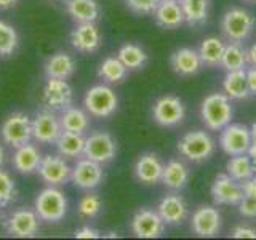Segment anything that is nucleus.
Instances as JSON below:
<instances>
[{
  "mask_svg": "<svg viewBox=\"0 0 256 240\" xmlns=\"http://www.w3.org/2000/svg\"><path fill=\"white\" fill-rule=\"evenodd\" d=\"M16 4H18V0H0V12L10 10V8L16 6Z\"/></svg>",
  "mask_w": 256,
  "mask_h": 240,
  "instance_id": "46",
  "label": "nucleus"
},
{
  "mask_svg": "<svg viewBox=\"0 0 256 240\" xmlns=\"http://www.w3.org/2000/svg\"><path fill=\"white\" fill-rule=\"evenodd\" d=\"M84 106L92 117L108 118L117 110L118 98L108 84H100L86 90L84 96Z\"/></svg>",
  "mask_w": 256,
  "mask_h": 240,
  "instance_id": "5",
  "label": "nucleus"
},
{
  "mask_svg": "<svg viewBox=\"0 0 256 240\" xmlns=\"http://www.w3.org/2000/svg\"><path fill=\"white\" fill-rule=\"evenodd\" d=\"M170 64L173 72L180 77L196 76L204 68L200 54L194 48H180V50L173 52L170 56Z\"/></svg>",
  "mask_w": 256,
  "mask_h": 240,
  "instance_id": "21",
  "label": "nucleus"
},
{
  "mask_svg": "<svg viewBox=\"0 0 256 240\" xmlns=\"http://www.w3.org/2000/svg\"><path fill=\"white\" fill-rule=\"evenodd\" d=\"M117 58L124 62V66L128 70H136L144 68V64L148 62V54L140 45L134 44H125L118 48Z\"/></svg>",
  "mask_w": 256,
  "mask_h": 240,
  "instance_id": "35",
  "label": "nucleus"
},
{
  "mask_svg": "<svg viewBox=\"0 0 256 240\" xmlns=\"http://www.w3.org/2000/svg\"><path fill=\"white\" fill-rule=\"evenodd\" d=\"M237 206H238V213L242 214L244 218L256 220V198L244 196Z\"/></svg>",
  "mask_w": 256,
  "mask_h": 240,
  "instance_id": "40",
  "label": "nucleus"
},
{
  "mask_svg": "<svg viewBox=\"0 0 256 240\" xmlns=\"http://www.w3.org/2000/svg\"><path fill=\"white\" fill-rule=\"evenodd\" d=\"M222 92L230 100L236 101L250 98V93H248V86H246V69L229 70L222 80Z\"/></svg>",
  "mask_w": 256,
  "mask_h": 240,
  "instance_id": "26",
  "label": "nucleus"
},
{
  "mask_svg": "<svg viewBox=\"0 0 256 240\" xmlns=\"http://www.w3.org/2000/svg\"><path fill=\"white\" fill-rule=\"evenodd\" d=\"M190 228L194 234L204 238H212L221 230V213L218 208L202 205L194 212L190 218Z\"/></svg>",
  "mask_w": 256,
  "mask_h": 240,
  "instance_id": "16",
  "label": "nucleus"
},
{
  "mask_svg": "<svg viewBox=\"0 0 256 240\" xmlns=\"http://www.w3.org/2000/svg\"><path fill=\"white\" fill-rule=\"evenodd\" d=\"M60 122L62 132H72L84 134L90 126V114L85 109L70 106L66 110L60 112Z\"/></svg>",
  "mask_w": 256,
  "mask_h": 240,
  "instance_id": "28",
  "label": "nucleus"
},
{
  "mask_svg": "<svg viewBox=\"0 0 256 240\" xmlns=\"http://www.w3.org/2000/svg\"><path fill=\"white\" fill-rule=\"evenodd\" d=\"M162 181L168 189L181 190L188 186L189 182V170L181 160H170L166 165H164Z\"/></svg>",
  "mask_w": 256,
  "mask_h": 240,
  "instance_id": "27",
  "label": "nucleus"
},
{
  "mask_svg": "<svg viewBox=\"0 0 256 240\" xmlns=\"http://www.w3.org/2000/svg\"><path fill=\"white\" fill-rule=\"evenodd\" d=\"M254 16L244 8H230L221 18V32L229 42L244 44L254 30Z\"/></svg>",
  "mask_w": 256,
  "mask_h": 240,
  "instance_id": "3",
  "label": "nucleus"
},
{
  "mask_svg": "<svg viewBox=\"0 0 256 240\" xmlns=\"http://www.w3.org/2000/svg\"><path fill=\"white\" fill-rule=\"evenodd\" d=\"M246 64H248V58H246V50L244 48V45L237 42L226 44L222 60H221V68H224L226 72H229V70L245 69Z\"/></svg>",
  "mask_w": 256,
  "mask_h": 240,
  "instance_id": "34",
  "label": "nucleus"
},
{
  "mask_svg": "<svg viewBox=\"0 0 256 240\" xmlns=\"http://www.w3.org/2000/svg\"><path fill=\"white\" fill-rule=\"evenodd\" d=\"M230 237L234 238H256V229L250 226H237L232 229Z\"/></svg>",
  "mask_w": 256,
  "mask_h": 240,
  "instance_id": "41",
  "label": "nucleus"
},
{
  "mask_svg": "<svg viewBox=\"0 0 256 240\" xmlns=\"http://www.w3.org/2000/svg\"><path fill=\"white\" fill-rule=\"evenodd\" d=\"M128 69L124 66V62L120 61L117 56H108L106 60H102V62L98 68V77L108 85H116L124 82L126 77Z\"/></svg>",
  "mask_w": 256,
  "mask_h": 240,
  "instance_id": "32",
  "label": "nucleus"
},
{
  "mask_svg": "<svg viewBox=\"0 0 256 240\" xmlns=\"http://www.w3.org/2000/svg\"><path fill=\"white\" fill-rule=\"evenodd\" d=\"M154 20L157 26L164 29H176L180 28L184 21V13L180 5V0H165L158 2L157 8L154 10Z\"/></svg>",
  "mask_w": 256,
  "mask_h": 240,
  "instance_id": "24",
  "label": "nucleus"
},
{
  "mask_svg": "<svg viewBox=\"0 0 256 240\" xmlns=\"http://www.w3.org/2000/svg\"><path fill=\"white\" fill-rule=\"evenodd\" d=\"M4 205H0V222H2V218H4V212H2Z\"/></svg>",
  "mask_w": 256,
  "mask_h": 240,
  "instance_id": "49",
  "label": "nucleus"
},
{
  "mask_svg": "<svg viewBox=\"0 0 256 240\" xmlns=\"http://www.w3.org/2000/svg\"><path fill=\"white\" fill-rule=\"evenodd\" d=\"M20 46V36L10 22L0 20V56L8 58Z\"/></svg>",
  "mask_w": 256,
  "mask_h": 240,
  "instance_id": "36",
  "label": "nucleus"
},
{
  "mask_svg": "<svg viewBox=\"0 0 256 240\" xmlns=\"http://www.w3.org/2000/svg\"><path fill=\"white\" fill-rule=\"evenodd\" d=\"M40 220L36 210L30 208H20L13 212L5 221V229L12 237L18 238H30L38 234Z\"/></svg>",
  "mask_w": 256,
  "mask_h": 240,
  "instance_id": "11",
  "label": "nucleus"
},
{
  "mask_svg": "<svg viewBox=\"0 0 256 240\" xmlns=\"http://www.w3.org/2000/svg\"><path fill=\"white\" fill-rule=\"evenodd\" d=\"M74 237L76 238H100L101 232L94 228H90V226H82L74 232Z\"/></svg>",
  "mask_w": 256,
  "mask_h": 240,
  "instance_id": "42",
  "label": "nucleus"
},
{
  "mask_svg": "<svg viewBox=\"0 0 256 240\" xmlns=\"http://www.w3.org/2000/svg\"><path fill=\"white\" fill-rule=\"evenodd\" d=\"M0 138L10 148L16 149L32 140V118L21 110L12 112L0 125Z\"/></svg>",
  "mask_w": 256,
  "mask_h": 240,
  "instance_id": "6",
  "label": "nucleus"
},
{
  "mask_svg": "<svg viewBox=\"0 0 256 240\" xmlns=\"http://www.w3.org/2000/svg\"><path fill=\"white\" fill-rule=\"evenodd\" d=\"M250 144H252L250 128L242 124H229L220 133V148L229 157L246 154Z\"/></svg>",
  "mask_w": 256,
  "mask_h": 240,
  "instance_id": "12",
  "label": "nucleus"
},
{
  "mask_svg": "<svg viewBox=\"0 0 256 240\" xmlns=\"http://www.w3.org/2000/svg\"><path fill=\"white\" fill-rule=\"evenodd\" d=\"M178 152L190 162H205L216 150V142L205 130L189 132L178 141Z\"/></svg>",
  "mask_w": 256,
  "mask_h": 240,
  "instance_id": "4",
  "label": "nucleus"
},
{
  "mask_svg": "<svg viewBox=\"0 0 256 240\" xmlns=\"http://www.w3.org/2000/svg\"><path fill=\"white\" fill-rule=\"evenodd\" d=\"M66 12L77 24L96 22L100 18V5L96 0H68Z\"/></svg>",
  "mask_w": 256,
  "mask_h": 240,
  "instance_id": "25",
  "label": "nucleus"
},
{
  "mask_svg": "<svg viewBox=\"0 0 256 240\" xmlns=\"http://www.w3.org/2000/svg\"><path fill=\"white\" fill-rule=\"evenodd\" d=\"M180 5L184 13V21L189 26H200L208 20L212 0H180Z\"/></svg>",
  "mask_w": 256,
  "mask_h": 240,
  "instance_id": "30",
  "label": "nucleus"
},
{
  "mask_svg": "<svg viewBox=\"0 0 256 240\" xmlns=\"http://www.w3.org/2000/svg\"><path fill=\"white\" fill-rule=\"evenodd\" d=\"M4 162H5V149L2 148V144H0V168H2Z\"/></svg>",
  "mask_w": 256,
  "mask_h": 240,
  "instance_id": "48",
  "label": "nucleus"
},
{
  "mask_svg": "<svg viewBox=\"0 0 256 240\" xmlns=\"http://www.w3.org/2000/svg\"><path fill=\"white\" fill-rule=\"evenodd\" d=\"M40 160H42V152L38 150L36 144L26 142L22 146L14 149V154L12 157L13 168L21 174H32L37 173Z\"/></svg>",
  "mask_w": 256,
  "mask_h": 240,
  "instance_id": "22",
  "label": "nucleus"
},
{
  "mask_svg": "<svg viewBox=\"0 0 256 240\" xmlns=\"http://www.w3.org/2000/svg\"><path fill=\"white\" fill-rule=\"evenodd\" d=\"M104 178L102 165L98 162H93L90 158H80L70 170V180L78 189L93 190L100 186Z\"/></svg>",
  "mask_w": 256,
  "mask_h": 240,
  "instance_id": "15",
  "label": "nucleus"
},
{
  "mask_svg": "<svg viewBox=\"0 0 256 240\" xmlns=\"http://www.w3.org/2000/svg\"><path fill=\"white\" fill-rule=\"evenodd\" d=\"M234 109L230 98L224 93H212L200 104V117L205 126L212 132H221L224 126L230 124Z\"/></svg>",
  "mask_w": 256,
  "mask_h": 240,
  "instance_id": "1",
  "label": "nucleus"
},
{
  "mask_svg": "<svg viewBox=\"0 0 256 240\" xmlns=\"http://www.w3.org/2000/svg\"><path fill=\"white\" fill-rule=\"evenodd\" d=\"M212 197L216 205H238L244 190L238 181L232 180L228 173H220L213 181Z\"/></svg>",
  "mask_w": 256,
  "mask_h": 240,
  "instance_id": "17",
  "label": "nucleus"
},
{
  "mask_svg": "<svg viewBox=\"0 0 256 240\" xmlns=\"http://www.w3.org/2000/svg\"><path fill=\"white\" fill-rule=\"evenodd\" d=\"M240 186H242V190H244L245 197L256 198V173L252 176V178H248V180L240 182Z\"/></svg>",
  "mask_w": 256,
  "mask_h": 240,
  "instance_id": "43",
  "label": "nucleus"
},
{
  "mask_svg": "<svg viewBox=\"0 0 256 240\" xmlns=\"http://www.w3.org/2000/svg\"><path fill=\"white\" fill-rule=\"evenodd\" d=\"M244 2H246V4H256V0H244Z\"/></svg>",
  "mask_w": 256,
  "mask_h": 240,
  "instance_id": "50",
  "label": "nucleus"
},
{
  "mask_svg": "<svg viewBox=\"0 0 256 240\" xmlns=\"http://www.w3.org/2000/svg\"><path fill=\"white\" fill-rule=\"evenodd\" d=\"M116 154H117V144L110 133L94 132L88 138H85L84 157L93 160V162L106 165L116 158Z\"/></svg>",
  "mask_w": 256,
  "mask_h": 240,
  "instance_id": "8",
  "label": "nucleus"
},
{
  "mask_svg": "<svg viewBox=\"0 0 256 240\" xmlns=\"http://www.w3.org/2000/svg\"><path fill=\"white\" fill-rule=\"evenodd\" d=\"M60 2H64V4H66V2H68V0H60Z\"/></svg>",
  "mask_w": 256,
  "mask_h": 240,
  "instance_id": "51",
  "label": "nucleus"
},
{
  "mask_svg": "<svg viewBox=\"0 0 256 240\" xmlns=\"http://www.w3.org/2000/svg\"><path fill=\"white\" fill-rule=\"evenodd\" d=\"M157 213L166 226H180L188 218V204L178 194L165 196L157 205Z\"/></svg>",
  "mask_w": 256,
  "mask_h": 240,
  "instance_id": "19",
  "label": "nucleus"
},
{
  "mask_svg": "<svg viewBox=\"0 0 256 240\" xmlns=\"http://www.w3.org/2000/svg\"><path fill=\"white\" fill-rule=\"evenodd\" d=\"M224 48L226 44L218 37H206L202 40V44L198 46V54L202 60L204 66L206 68H218L221 66V60L224 54Z\"/></svg>",
  "mask_w": 256,
  "mask_h": 240,
  "instance_id": "31",
  "label": "nucleus"
},
{
  "mask_svg": "<svg viewBox=\"0 0 256 240\" xmlns=\"http://www.w3.org/2000/svg\"><path fill=\"white\" fill-rule=\"evenodd\" d=\"M246 58H248V64H250L252 68H256V44H253L246 50Z\"/></svg>",
  "mask_w": 256,
  "mask_h": 240,
  "instance_id": "45",
  "label": "nucleus"
},
{
  "mask_svg": "<svg viewBox=\"0 0 256 240\" xmlns=\"http://www.w3.org/2000/svg\"><path fill=\"white\" fill-rule=\"evenodd\" d=\"M34 210L45 222H60L68 214V198L56 186H48L36 197Z\"/></svg>",
  "mask_w": 256,
  "mask_h": 240,
  "instance_id": "2",
  "label": "nucleus"
},
{
  "mask_svg": "<svg viewBox=\"0 0 256 240\" xmlns=\"http://www.w3.org/2000/svg\"><path fill=\"white\" fill-rule=\"evenodd\" d=\"M164 173V164L160 162V158L154 152H144L138 157L134 164V176L136 180L142 184H157L162 180Z\"/></svg>",
  "mask_w": 256,
  "mask_h": 240,
  "instance_id": "20",
  "label": "nucleus"
},
{
  "mask_svg": "<svg viewBox=\"0 0 256 240\" xmlns=\"http://www.w3.org/2000/svg\"><path fill=\"white\" fill-rule=\"evenodd\" d=\"M186 117V108L181 98L174 94H165L154 102L152 106V118L160 126L172 128L180 125Z\"/></svg>",
  "mask_w": 256,
  "mask_h": 240,
  "instance_id": "7",
  "label": "nucleus"
},
{
  "mask_svg": "<svg viewBox=\"0 0 256 240\" xmlns=\"http://www.w3.org/2000/svg\"><path fill=\"white\" fill-rule=\"evenodd\" d=\"M246 86L250 96H256V68H250L246 70Z\"/></svg>",
  "mask_w": 256,
  "mask_h": 240,
  "instance_id": "44",
  "label": "nucleus"
},
{
  "mask_svg": "<svg viewBox=\"0 0 256 240\" xmlns=\"http://www.w3.org/2000/svg\"><path fill=\"white\" fill-rule=\"evenodd\" d=\"M101 32L96 22H82L72 29L70 45L78 53H94L101 46Z\"/></svg>",
  "mask_w": 256,
  "mask_h": 240,
  "instance_id": "18",
  "label": "nucleus"
},
{
  "mask_svg": "<svg viewBox=\"0 0 256 240\" xmlns=\"http://www.w3.org/2000/svg\"><path fill=\"white\" fill-rule=\"evenodd\" d=\"M130 228L134 237L138 238H157L164 234L165 222L160 218L157 210L141 208L133 214Z\"/></svg>",
  "mask_w": 256,
  "mask_h": 240,
  "instance_id": "14",
  "label": "nucleus"
},
{
  "mask_svg": "<svg viewBox=\"0 0 256 240\" xmlns=\"http://www.w3.org/2000/svg\"><path fill=\"white\" fill-rule=\"evenodd\" d=\"M42 96L46 109H52L54 112L66 110L72 106V101H74L72 86L68 84V80L62 78H46Z\"/></svg>",
  "mask_w": 256,
  "mask_h": 240,
  "instance_id": "13",
  "label": "nucleus"
},
{
  "mask_svg": "<svg viewBox=\"0 0 256 240\" xmlns=\"http://www.w3.org/2000/svg\"><path fill=\"white\" fill-rule=\"evenodd\" d=\"M158 2H165V0H158Z\"/></svg>",
  "mask_w": 256,
  "mask_h": 240,
  "instance_id": "52",
  "label": "nucleus"
},
{
  "mask_svg": "<svg viewBox=\"0 0 256 240\" xmlns=\"http://www.w3.org/2000/svg\"><path fill=\"white\" fill-rule=\"evenodd\" d=\"M70 170L72 166H69L66 157L61 154H46L42 156L37 173L45 184L58 188L70 180Z\"/></svg>",
  "mask_w": 256,
  "mask_h": 240,
  "instance_id": "9",
  "label": "nucleus"
},
{
  "mask_svg": "<svg viewBox=\"0 0 256 240\" xmlns=\"http://www.w3.org/2000/svg\"><path fill=\"white\" fill-rule=\"evenodd\" d=\"M62 133L60 116L52 109H44L32 118V140L40 144H54Z\"/></svg>",
  "mask_w": 256,
  "mask_h": 240,
  "instance_id": "10",
  "label": "nucleus"
},
{
  "mask_svg": "<svg viewBox=\"0 0 256 240\" xmlns=\"http://www.w3.org/2000/svg\"><path fill=\"white\" fill-rule=\"evenodd\" d=\"M250 134H252V144L256 146V122L252 124V126H250Z\"/></svg>",
  "mask_w": 256,
  "mask_h": 240,
  "instance_id": "47",
  "label": "nucleus"
},
{
  "mask_svg": "<svg viewBox=\"0 0 256 240\" xmlns=\"http://www.w3.org/2000/svg\"><path fill=\"white\" fill-rule=\"evenodd\" d=\"M58 154H61L66 158H77L84 156V148H85V136L80 133H72V132H62L60 138L54 142Z\"/></svg>",
  "mask_w": 256,
  "mask_h": 240,
  "instance_id": "29",
  "label": "nucleus"
},
{
  "mask_svg": "<svg viewBox=\"0 0 256 240\" xmlns=\"http://www.w3.org/2000/svg\"><path fill=\"white\" fill-rule=\"evenodd\" d=\"M16 192L18 190H16L14 180L10 176V173L0 168V205L6 206L8 204H12L16 198Z\"/></svg>",
  "mask_w": 256,
  "mask_h": 240,
  "instance_id": "38",
  "label": "nucleus"
},
{
  "mask_svg": "<svg viewBox=\"0 0 256 240\" xmlns=\"http://www.w3.org/2000/svg\"><path fill=\"white\" fill-rule=\"evenodd\" d=\"M102 208V204H101V198L98 196H84L80 198V202L77 205V212H78V216L84 220H93L96 216L100 214Z\"/></svg>",
  "mask_w": 256,
  "mask_h": 240,
  "instance_id": "37",
  "label": "nucleus"
},
{
  "mask_svg": "<svg viewBox=\"0 0 256 240\" xmlns=\"http://www.w3.org/2000/svg\"><path fill=\"white\" fill-rule=\"evenodd\" d=\"M76 60L66 52H56L44 64V72L46 78H62L68 80L76 72Z\"/></svg>",
  "mask_w": 256,
  "mask_h": 240,
  "instance_id": "23",
  "label": "nucleus"
},
{
  "mask_svg": "<svg viewBox=\"0 0 256 240\" xmlns=\"http://www.w3.org/2000/svg\"><path fill=\"white\" fill-rule=\"evenodd\" d=\"M226 173L232 180L242 182L256 173V165L253 160L248 157V154H238V156H230V158L226 164Z\"/></svg>",
  "mask_w": 256,
  "mask_h": 240,
  "instance_id": "33",
  "label": "nucleus"
},
{
  "mask_svg": "<svg viewBox=\"0 0 256 240\" xmlns=\"http://www.w3.org/2000/svg\"><path fill=\"white\" fill-rule=\"evenodd\" d=\"M125 4L136 14H152L158 5V0H125Z\"/></svg>",
  "mask_w": 256,
  "mask_h": 240,
  "instance_id": "39",
  "label": "nucleus"
}]
</instances>
